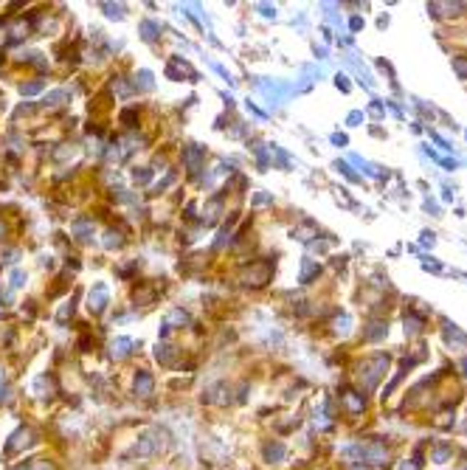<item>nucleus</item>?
I'll return each mask as SVG.
<instances>
[{
	"label": "nucleus",
	"instance_id": "1",
	"mask_svg": "<svg viewBox=\"0 0 467 470\" xmlns=\"http://www.w3.org/2000/svg\"><path fill=\"white\" fill-rule=\"evenodd\" d=\"M267 279H270V265H267V262H253V265L245 267V273H242V282L253 284V287H262Z\"/></svg>",
	"mask_w": 467,
	"mask_h": 470
},
{
	"label": "nucleus",
	"instance_id": "2",
	"mask_svg": "<svg viewBox=\"0 0 467 470\" xmlns=\"http://www.w3.org/2000/svg\"><path fill=\"white\" fill-rule=\"evenodd\" d=\"M107 298H110V293H107V284H96L93 290H90V298H87V301H90V310H93V313H101V310H104V307H107Z\"/></svg>",
	"mask_w": 467,
	"mask_h": 470
},
{
	"label": "nucleus",
	"instance_id": "3",
	"mask_svg": "<svg viewBox=\"0 0 467 470\" xmlns=\"http://www.w3.org/2000/svg\"><path fill=\"white\" fill-rule=\"evenodd\" d=\"M130 346H133V341H130V338H116V341L110 344V355H113L116 361H121V358H127V355H130Z\"/></svg>",
	"mask_w": 467,
	"mask_h": 470
},
{
	"label": "nucleus",
	"instance_id": "4",
	"mask_svg": "<svg viewBox=\"0 0 467 470\" xmlns=\"http://www.w3.org/2000/svg\"><path fill=\"white\" fill-rule=\"evenodd\" d=\"M135 394H141V397L152 394V377H149V372H138L135 375Z\"/></svg>",
	"mask_w": 467,
	"mask_h": 470
},
{
	"label": "nucleus",
	"instance_id": "5",
	"mask_svg": "<svg viewBox=\"0 0 467 470\" xmlns=\"http://www.w3.org/2000/svg\"><path fill=\"white\" fill-rule=\"evenodd\" d=\"M70 231L79 234V239H87V236L93 234V220H73V223H70Z\"/></svg>",
	"mask_w": 467,
	"mask_h": 470
},
{
	"label": "nucleus",
	"instance_id": "6",
	"mask_svg": "<svg viewBox=\"0 0 467 470\" xmlns=\"http://www.w3.org/2000/svg\"><path fill=\"white\" fill-rule=\"evenodd\" d=\"M28 437H31V431H28V428H20V431L11 437V442L6 445V454H11V451H17V448L28 445Z\"/></svg>",
	"mask_w": 467,
	"mask_h": 470
},
{
	"label": "nucleus",
	"instance_id": "7",
	"mask_svg": "<svg viewBox=\"0 0 467 470\" xmlns=\"http://www.w3.org/2000/svg\"><path fill=\"white\" fill-rule=\"evenodd\" d=\"M200 158H203L200 147H189L186 152H183V161L189 164V169H197V166H200Z\"/></svg>",
	"mask_w": 467,
	"mask_h": 470
},
{
	"label": "nucleus",
	"instance_id": "8",
	"mask_svg": "<svg viewBox=\"0 0 467 470\" xmlns=\"http://www.w3.org/2000/svg\"><path fill=\"white\" fill-rule=\"evenodd\" d=\"M265 456H267V462H281V459H284V445H281V442L267 445L265 448Z\"/></svg>",
	"mask_w": 467,
	"mask_h": 470
},
{
	"label": "nucleus",
	"instance_id": "9",
	"mask_svg": "<svg viewBox=\"0 0 467 470\" xmlns=\"http://www.w3.org/2000/svg\"><path fill=\"white\" fill-rule=\"evenodd\" d=\"M65 99H68L65 90H54V93H48L45 99H42V104H45V107H56V104H62Z\"/></svg>",
	"mask_w": 467,
	"mask_h": 470
},
{
	"label": "nucleus",
	"instance_id": "10",
	"mask_svg": "<svg viewBox=\"0 0 467 470\" xmlns=\"http://www.w3.org/2000/svg\"><path fill=\"white\" fill-rule=\"evenodd\" d=\"M155 448H158V442H152V437H149V434H147V437H141V442H138V448H135V451H138V454H144V456H147V454H152Z\"/></svg>",
	"mask_w": 467,
	"mask_h": 470
},
{
	"label": "nucleus",
	"instance_id": "11",
	"mask_svg": "<svg viewBox=\"0 0 467 470\" xmlns=\"http://www.w3.org/2000/svg\"><path fill=\"white\" fill-rule=\"evenodd\" d=\"M8 284H11V290L23 287V284H25V273H23V270H11V276H8Z\"/></svg>",
	"mask_w": 467,
	"mask_h": 470
},
{
	"label": "nucleus",
	"instance_id": "12",
	"mask_svg": "<svg viewBox=\"0 0 467 470\" xmlns=\"http://www.w3.org/2000/svg\"><path fill=\"white\" fill-rule=\"evenodd\" d=\"M155 31H158L155 23H149V20H147V23H141V37H144V39H155Z\"/></svg>",
	"mask_w": 467,
	"mask_h": 470
},
{
	"label": "nucleus",
	"instance_id": "13",
	"mask_svg": "<svg viewBox=\"0 0 467 470\" xmlns=\"http://www.w3.org/2000/svg\"><path fill=\"white\" fill-rule=\"evenodd\" d=\"M453 68H456V73H459L462 79H467V56H456V59H453Z\"/></svg>",
	"mask_w": 467,
	"mask_h": 470
},
{
	"label": "nucleus",
	"instance_id": "14",
	"mask_svg": "<svg viewBox=\"0 0 467 470\" xmlns=\"http://www.w3.org/2000/svg\"><path fill=\"white\" fill-rule=\"evenodd\" d=\"M318 273V265H312V262H304V273H301V282H310L312 276Z\"/></svg>",
	"mask_w": 467,
	"mask_h": 470
},
{
	"label": "nucleus",
	"instance_id": "15",
	"mask_svg": "<svg viewBox=\"0 0 467 470\" xmlns=\"http://www.w3.org/2000/svg\"><path fill=\"white\" fill-rule=\"evenodd\" d=\"M104 11H107V17H116V20H121V17H124V8L121 6H110V3H104Z\"/></svg>",
	"mask_w": 467,
	"mask_h": 470
},
{
	"label": "nucleus",
	"instance_id": "16",
	"mask_svg": "<svg viewBox=\"0 0 467 470\" xmlns=\"http://www.w3.org/2000/svg\"><path fill=\"white\" fill-rule=\"evenodd\" d=\"M20 90H23V96H31V93H39V90H42V82H28V85H23L20 87Z\"/></svg>",
	"mask_w": 467,
	"mask_h": 470
},
{
	"label": "nucleus",
	"instance_id": "17",
	"mask_svg": "<svg viewBox=\"0 0 467 470\" xmlns=\"http://www.w3.org/2000/svg\"><path fill=\"white\" fill-rule=\"evenodd\" d=\"M104 236H107V239H104V245H107V248H118V245H121V236L113 234V231H107Z\"/></svg>",
	"mask_w": 467,
	"mask_h": 470
},
{
	"label": "nucleus",
	"instance_id": "18",
	"mask_svg": "<svg viewBox=\"0 0 467 470\" xmlns=\"http://www.w3.org/2000/svg\"><path fill=\"white\" fill-rule=\"evenodd\" d=\"M172 321H178V324H189V315L183 313V310H175V313L169 315V321H166V324H172Z\"/></svg>",
	"mask_w": 467,
	"mask_h": 470
},
{
	"label": "nucleus",
	"instance_id": "19",
	"mask_svg": "<svg viewBox=\"0 0 467 470\" xmlns=\"http://www.w3.org/2000/svg\"><path fill=\"white\" fill-rule=\"evenodd\" d=\"M138 76H141V87H144V90H149V87H152V73H149V71H141ZM138 76H135V79H138Z\"/></svg>",
	"mask_w": 467,
	"mask_h": 470
},
{
	"label": "nucleus",
	"instance_id": "20",
	"mask_svg": "<svg viewBox=\"0 0 467 470\" xmlns=\"http://www.w3.org/2000/svg\"><path fill=\"white\" fill-rule=\"evenodd\" d=\"M265 203H270V195H256L253 197V206H265Z\"/></svg>",
	"mask_w": 467,
	"mask_h": 470
},
{
	"label": "nucleus",
	"instance_id": "21",
	"mask_svg": "<svg viewBox=\"0 0 467 470\" xmlns=\"http://www.w3.org/2000/svg\"><path fill=\"white\" fill-rule=\"evenodd\" d=\"M135 181H138V183H147V181H149V172H147V169H141V172H135Z\"/></svg>",
	"mask_w": 467,
	"mask_h": 470
},
{
	"label": "nucleus",
	"instance_id": "22",
	"mask_svg": "<svg viewBox=\"0 0 467 470\" xmlns=\"http://www.w3.org/2000/svg\"><path fill=\"white\" fill-rule=\"evenodd\" d=\"M6 400V389H3V372H0V403Z\"/></svg>",
	"mask_w": 467,
	"mask_h": 470
},
{
	"label": "nucleus",
	"instance_id": "23",
	"mask_svg": "<svg viewBox=\"0 0 467 470\" xmlns=\"http://www.w3.org/2000/svg\"><path fill=\"white\" fill-rule=\"evenodd\" d=\"M360 118H363V116H360V113H352V116H349V124H358Z\"/></svg>",
	"mask_w": 467,
	"mask_h": 470
},
{
	"label": "nucleus",
	"instance_id": "24",
	"mask_svg": "<svg viewBox=\"0 0 467 470\" xmlns=\"http://www.w3.org/2000/svg\"><path fill=\"white\" fill-rule=\"evenodd\" d=\"M0 234H3V223H0Z\"/></svg>",
	"mask_w": 467,
	"mask_h": 470
},
{
	"label": "nucleus",
	"instance_id": "25",
	"mask_svg": "<svg viewBox=\"0 0 467 470\" xmlns=\"http://www.w3.org/2000/svg\"><path fill=\"white\" fill-rule=\"evenodd\" d=\"M20 470H31V468H20Z\"/></svg>",
	"mask_w": 467,
	"mask_h": 470
}]
</instances>
